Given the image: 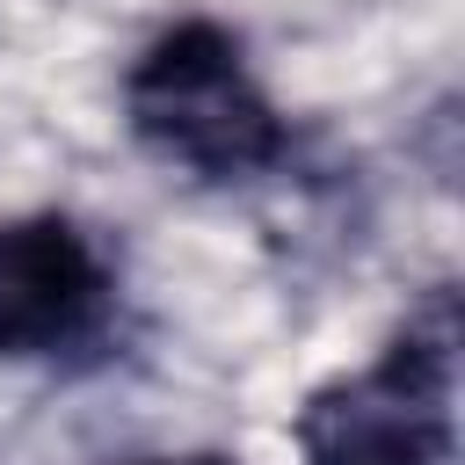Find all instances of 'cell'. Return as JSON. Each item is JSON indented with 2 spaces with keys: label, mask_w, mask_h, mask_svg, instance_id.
<instances>
[{
  "label": "cell",
  "mask_w": 465,
  "mask_h": 465,
  "mask_svg": "<svg viewBox=\"0 0 465 465\" xmlns=\"http://www.w3.org/2000/svg\"><path fill=\"white\" fill-rule=\"evenodd\" d=\"M124 116L153 160L203 174V182L262 174L291 145L269 87L254 80V65L240 51V36L218 22L160 29L138 51V65L124 73Z\"/></svg>",
  "instance_id": "1"
},
{
  "label": "cell",
  "mask_w": 465,
  "mask_h": 465,
  "mask_svg": "<svg viewBox=\"0 0 465 465\" xmlns=\"http://www.w3.org/2000/svg\"><path fill=\"white\" fill-rule=\"evenodd\" d=\"M450 400H458V305L436 291L385 341L378 363L334 378L298 414L305 465H450Z\"/></svg>",
  "instance_id": "2"
},
{
  "label": "cell",
  "mask_w": 465,
  "mask_h": 465,
  "mask_svg": "<svg viewBox=\"0 0 465 465\" xmlns=\"http://www.w3.org/2000/svg\"><path fill=\"white\" fill-rule=\"evenodd\" d=\"M116 276L65 211L0 218V356L58 363L109 334Z\"/></svg>",
  "instance_id": "3"
},
{
  "label": "cell",
  "mask_w": 465,
  "mask_h": 465,
  "mask_svg": "<svg viewBox=\"0 0 465 465\" xmlns=\"http://www.w3.org/2000/svg\"><path fill=\"white\" fill-rule=\"evenodd\" d=\"M153 465H232V458H153Z\"/></svg>",
  "instance_id": "4"
}]
</instances>
